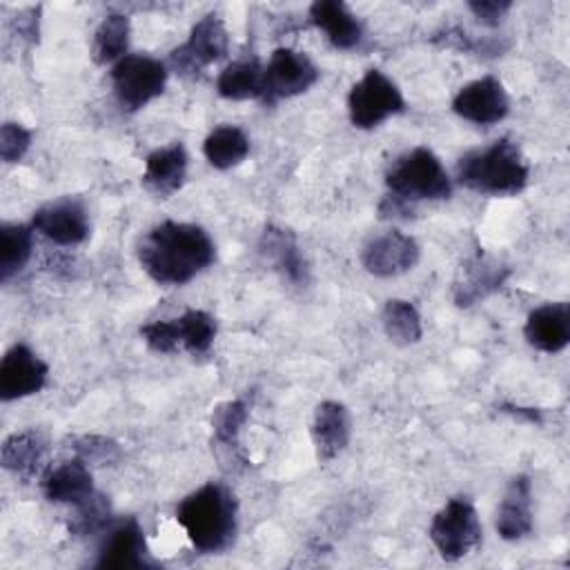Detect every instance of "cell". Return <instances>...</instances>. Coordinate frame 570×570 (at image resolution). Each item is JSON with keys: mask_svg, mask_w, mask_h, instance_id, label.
<instances>
[{"mask_svg": "<svg viewBox=\"0 0 570 570\" xmlns=\"http://www.w3.org/2000/svg\"><path fill=\"white\" fill-rule=\"evenodd\" d=\"M216 261L212 236L194 223L165 220L138 243V263L160 285H185Z\"/></svg>", "mask_w": 570, "mask_h": 570, "instance_id": "obj_1", "label": "cell"}, {"mask_svg": "<svg viewBox=\"0 0 570 570\" xmlns=\"http://www.w3.org/2000/svg\"><path fill=\"white\" fill-rule=\"evenodd\" d=\"M176 521L194 550L218 554L236 537L238 505L234 492L223 483H205L176 505Z\"/></svg>", "mask_w": 570, "mask_h": 570, "instance_id": "obj_2", "label": "cell"}, {"mask_svg": "<svg viewBox=\"0 0 570 570\" xmlns=\"http://www.w3.org/2000/svg\"><path fill=\"white\" fill-rule=\"evenodd\" d=\"M528 178V163L521 149L508 138L470 151L456 163V180L465 189L485 196H517L525 189Z\"/></svg>", "mask_w": 570, "mask_h": 570, "instance_id": "obj_3", "label": "cell"}, {"mask_svg": "<svg viewBox=\"0 0 570 570\" xmlns=\"http://www.w3.org/2000/svg\"><path fill=\"white\" fill-rule=\"evenodd\" d=\"M385 185L390 196L405 203L452 196V180L439 156L428 147H414L399 156L385 174Z\"/></svg>", "mask_w": 570, "mask_h": 570, "instance_id": "obj_4", "label": "cell"}, {"mask_svg": "<svg viewBox=\"0 0 570 570\" xmlns=\"http://www.w3.org/2000/svg\"><path fill=\"white\" fill-rule=\"evenodd\" d=\"M167 76L165 62L145 53H127L109 71L116 100L125 111H138L158 98L165 91Z\"/></svg>", "mask_w": 570, "mask_h": 570, "instance_id": "obj_5", "label": "cell"}, {"mask_svg": "<svg viewBox=\"0 0 570 570\" xmlns=\"http://www.w3.org/2000/svg\"><path fill=\"white\" fill-rule=\"evenodd\" d=\"M483 528L465 497L450 499L430 523V541L445 561H459L481 546Z\"/></svg>", "mask_w": 570, "mask_h": 570, "instance_id": "obj_6", "label": "cell"}, {"mask_svg": "<svg viewBox=\"0 0 570 570\" xmlns=\"http://www.w3.org/2000/svg\"><path fill=\"white\" fill-rule=\"evenodd\" d=\"M405 109V98L399 85L381 69H370L350 89L347 111L356 129H374L390 116Z\"/></svg>", "mask_w": 570, "mask_h": 570, "instance_id": "obj_7", "label": "cell"}, {"mask_svg": "<svg viewBox=\"0 0 570 570\" xmlns=\"http://www.w3.org/2000/svg\"><path fill=\"white\" fill-rule=\"evenodd\" d=\"M318 80V69L303 51L292 47H278L272 51L263 67V96L265 105L305 94Z\"/></svg>", "mask_w": 570, "mask_h": 570, "instance_id": "obj_8", "label": "cell"}, {"mask_svg": "<svg viewBox=\"0 0 570 570\" xmlns=\"http://www.w3.org/2000/svg\"><path fill=\"white\" fill-rule=\"evenodd\" d=\"M227 49L229 36L225 22L220 20V16L207 13L191 27L189 38L171 51L169 62L178 73L196 78L203 69L223 60L227 56Z\"/></svg>", "mask_w": 570, "mask_h": 570, "instance_id": "obj_9", "label": "cell"}, {"mask_svg": "<svg viewBox=\"0 0 570 570\" xmlns=\"http://www.w3.org/2000/svg\"><path fill=\"white\" fill-rule=\"evenodd\" d=\"M419 243L410 234H403L399 229H390L370 238L361 252L363 267L379 278L405 274L419 263Z\"/></svg>", "mask_w": 570, "mask_h": 570, "instance_id": "obj_10", "label": "cell"}, {"mask_svg": "<svg viewBox=\"0 0 570 570\" xmlns=\"http://www.w3.org/2000/svg\"><path fill=\"white\" fill-rule=\"evenodd\" d=\"M452 111L474 125H494L508 116L510 98L499 78L483 76L456 91L452 98Z\"/></svg>", "mask_w": 570, "mask_h": 570, "instance_id": "obj_11", "label": "cell"}, {"mask_svg": "<svg viewBox=\"0 0 570 570\" xmlns=\"http://www.w3.org/2000/svg\"><path fill=\"white\" fill-rule=\"evenodd\" d=\"M33 232L42 234L56 245L71 247L80 245L89 236V216L80 200L60 198L49 205H42L31 216Z\"/></svg>", "mask_w": 570, "mask_h": 570, "instance_id": "obj_12", "label": "cell"}, {"mask_svg": "<svg viewBox=\"0 0 570 570\" xmlns=\"http://www.w3.org/2000/svg\"><path fill=\"white\" fill-rule=\"evenodd\" d=\"M47 363L24 343L11 345L0 363V399L16 401L38 394L47 383Z\"/></svg>", "mask_w": 570, "mask_h": 570, "instance_id": "obj_13", "label": "cell"}, {"mask_svg": "<svg viewBox=\"0 0 570 570\" xmlns=\"http://www.w3.org/2000/svg\"><path fill=\"white\" fill-rule=\"evenodd\" d=\"M147 566H149L147 543H145V532L140 523L134 517L116 523L105 534L96 568L125 570V568H147Z\"/></svg>", "mask_w": 570, "mask_h": 570, "instance_id": "obj_14", "label": "cell"}, {"mask_svg": "<svg viewBox=\"0 0 570 570\" xmlns=\"http://www.w3.org/2000/svg\"><path fill=\"white\" fill-rule=\"evenodd\" d=\"M258 254L276 269L285 281L305 285L309 281V267L305 254L289 229L267 225L258 238Z\"/></svg>", "mask_w": 570, "mask_h": 570, "instance_id": "obj_15", "label": "cell"}, {"mask_svg": "<svg viewBox=\"0 0 570 570\" xmlns=\"http://www.w3.org/2000/svg\"><path fill=\"white\" fill-rule=\"evenodd\" d=\"M528 345L539 352L557 354L570 343V305L566 301L534 307L523 325Z\"/></svg>", "mask_w": 570, "mask_h": 570, "instance_id": "obj_16", "label": "cell"}, {"mask_svg": "<svg viewBox=\"0 0 570 570\" xmlns=\"http://www.w3.org/2000/svg\"><path fill=\"white\" fill-rule=\"evenodd\" d=\"M510 276V267L503 265L501 261L479 252L472 256L461 272V278L454 285V303L459 307H470L497 289L503 287V283Z\"/></svg>", "mask_w": 570, "mask_h": 570, "instance_id": "obj_17", "label": "cell"}, {"mask_svg": "<svg viewBox=\"0 0 570 570\" xmlns=\"http://www.w3.org/2000/svg\"><path fill=\"white\" fill-rule=\"evenodd\" d=\"M187 163H189V156L180 142H171L154 149L145 158V171H142L145 189L160 198H169L185 185Z\"/></svg>", "mask_w": 570, "mask_h": 570, "instance_id": "obj_18", "label": "cell"}, {"mask_svg": "<svg viewBox=\"0 0 570 570\" xmlns=\"http://www.w3.org/2000/svg\"><path fill=\"white\" fill-rule=\"evenodd\" d=\"M532 481L528 474H517L497 508V532L505 541H519L532 532Z\"/></svg>", "mask_w": 570, "mask_h": 570, "instance_id": "obj_19", "label": "cell"}, {"mask_svg": "<svg viewBox=\"0 0 570 570\" xmlns=\"http://www.w3.org/2000/svg\"><path fill=\"white\" fill-rule=\"evenodd\" d=\"M309 20L325 33L330 45L341 51L356 49L363 40V24L341 0H316L309 7Z\"/></svg>", "mask_w": 570, "mask_h": 570, "instance_id": "obj_20", "label": "cell"}, {"mask_svg": "<svg viewBox=\"0 0 570 570\" xmlns=\"http://www.w3.org/2000/svg\"><path fill=\"white\" fill-rule=\"evenodd\" d=\"M352 423L350 412L338 401H323L312 421V439L316 445V456L321 461L336 459L350 443Z\"/></svg>", "mask_w": 570, "mask_h": 570, "instance_id": "obj_21", "label": "cell"}, {"mask_svg": "<svg viewBox=\"0 0 570 570\" xmlns=\"http://www.w3.org/2000/svg\"><path fill=\"white\" fill-rule=\"evenodd\" d=\"M42 492L53 503L78 505L96 492L89 463L76 456L71 461L58 463L56 468H49L42 476Z\"/></svg>", "mask_w": 570, "mask_h": 570, "instance_id": "obj_22", "label": "cell"}, {"mask_svg": "<svg viewBox=\"0 0 570 570\" xmlns=\"http://www.w3.org/2000/svg\"><path fill=\"white\" fill-rule=\"evenodd\" d=\"M0 459H2V468L9 470L11 474L22 479H33L45 468L47 443L33 430L16 432L4 439Z\"/></svg>", "mask_w": 570, "mask_h": 570, "instance_id": "obj_23", "label": "cell"}, {"mask_svg": "<svg viewBox=\"0 0 570 570\" xmlns=\"http://www.w3.org/2000/svg\"><path fill=\"white\" fill-rule=\"evenodd\" d=\"M203 154L214 169L225 171L240 165L247 158L249 138L236 125H218L207 134L203 142Z\"/></svg>", "mask_w": 570, "mask_h": 570, "instance_id": "obj_24", "label": "cell"}, {"mask_svg": "<svg viewBox=\"0 0 570 570\" xmlns=\"http://www.w3.org/2000/svg\"><path fill=\"white\" fill-rule=\"evenodd\" d=\"M216 91L227 100H249L263 96V65L258 60H234L216 80Z\"/></svg>", "mask_w": 570, "mask_h": 570, "instance_id": "obj_25", "label": "cell"}, {"mask_svg": "<svg viewBox=\"0 0 570 570\" xmlns=\"http://www.w3.org/2000/svg\"><path fill=\"white\" fill-rule=\"evenodd\" d=\"M33 227L22 223L0 225V281H11L31 258Z\"/></svg>", "mask_w": 570, "mask_h": 570, "instance_id": "obj_26", "label": "cell"}, {"mask_svg": "<svg viewBox=\"0 0 570 570\" xmlns=\"http://www.w3.org/2000/svg\"><path fill=\"white\" fill-rule=\"evenodd\" d=\"M131 24L129 18L122 13H109L102 18V22L94 31V45H91V58L96 65H109L118 62L122 56H127Z\"/></svg>", "mask_w": 570, "mask_h": 570, "instance_id": "obj_27", "label": "cell"}, {"mask_svg": "<svg viewBox=\"0 0 570 570\" xmlns=\"http://www.w3.org/2000/svg\"><path fill=\"white\" fill-rule=\"evenodd\" d=\"M178 350H187L194 356H203L212 350L216 338V321L203 309H187L178 318H171Z\"/></svg>", "mask_w": 570, "mask_h": 570, "instance_id": "obj_28", "label": "cell"}, {"mask_svg": "<svg viewBox=\"0 0 570 570\" xmlns=\"http://www.w3.org/2000/svg\"><path fill=\"white\" fill-rule=\"evenodd\" d=\"M383 330L387 338L396 345H414L423 336L419 309L403 298H390L383 307Z\"/></svg>", "mask_w": 570, "mask_h": 570, "instance_id": "obj_29", "label": "cell"}, {"mask_svg": "<svg viewBox=\"0 0 570 570\" xmlns=\"http://www.w3.org/2000/svg\"><path fill=\"white\" fill-rule=\"evenodd\" d=\"M111 521V503L100 492H94L76 505V512L69 521V530L78 537L102 532Z\"/></svg>", "mask_w": 570, "mask_h": 570, "instance_id": "obj_30", "label": "cell"}, {"mask_svg": "<svg viewBox=\"0 0 570 570\" xmlns=\"http://www.w3.org/2000/svg\"><path fill=\"white\" fill-rule=\"evenodd\" d=\"M247 416H249L247 403L240 401V399L225 401V403L216 405L214 412H212V430H214L216 443L234 445L243 425H245V421H247Z\"/></svg>", "mask_w": 570, "mask_h": 570, "instance_id": "obj_31", "label": "cell"}, {"mask_svg": "<svg viewBox=\"0 0 570 570\" xmlns=\"http://www.w3.org/2000/svg\"><path fill=\"white\" fill-rule=\"evenodd\" d=\"M73 450L78 454V459H82L85 463H96V465H107L120 459V448L116 441L107 439V436H80L73 441Z\"/></svg>", "mask_w": 570, "mask_h": 570, "instance_id": "obj_32", "label": "cell"}, {"mask_svg": "<svg viewBox=\"0 0 570 570\" xmlns=\"http://www.w3.org/2000/svg\"><path fill=\"white\" fill-rule=\"evenodd\" d=\"M31 147V131L20 122H4L0 127V158L4 163H18Z\"/></svg>", "mask_w": 570, "mask_h": 570, "instance_id": "obj_33", "label": "cell"}, {"mask_svg": "<svg viewBox=\"0 0 570 570\" xmlns=\"http://www.w3.org/2000/svg\"><path fill=\"white\" fill-rule=\"evenodd\" d=\"M140 336L149 345V350H154L158 354H174V352H178V343H176V332H174L171 318H167V321H151V323L142 325L140 327Z\"/></svg>", "mask_w": 570, "mask_h": 570, "instance_id": "obj_34", "label": "cell"}, {"mask_svg": "<svg viewBox=\"0 0 570 570\" xmlns=\"http://www.w3.org/2000/svg\"><path fill=\"white\" fill-rule=\"evenodd\" d=\"M468 9L474 13V18L485 27H499L505 18V13L512 9L510 0H472L468 2Z\"/></svg>", "mask_w": 570, "mask_h": 570, "instance_id": "obj_35", "label": "cell"}, {"mask_svg": "<svg viewBox=\"0 0 570 570\" xmlns=\"http://www.w3.org/2000/svg\"><path fill=\"white\" fill-rule=\"evenodd\" d=\"M499 410H501L503 414H510V416H514V419H519V421H525V423H532V425L543 423L541 410H537V407H523V405L501 403V405H499Z\"/></svg>", "mask_w": 570, "mask_h": 570, "instance_id": "obj_36", "label": "cell"}]
</instances>
